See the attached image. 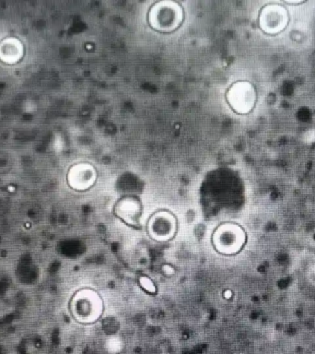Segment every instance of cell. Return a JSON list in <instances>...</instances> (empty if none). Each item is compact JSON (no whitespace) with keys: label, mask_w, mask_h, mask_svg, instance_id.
<instances>
[{"label":"cell","mask_w":315,"mask_h":354,"mask_svg":"<svg viewBox=\"0 0 315 354\" xmlns=\"http://www.w3.org/2000/svg\"><path fill=\"white\" fill-rule=\"evenodd\" d=\"M184 21L182 6L173 0L155 2L149 10V26L158 32L171 33L178 30Z\"/></svg>","instance_id":"obj_1"},{"label":"cell","mask_w":315,"mask_h":354,"mask_svg":"<svg viewBox=\"0 0 315 354\" xmlns=\"http://www.w3.org/2000/svg\"><path fill=\"white\" fill-rule=\"evenodd\" d=\"M247 234L245 229L236 223L226 221L220 224L213 232L211 243L218 254L234 256L245 248Z\"/></svg>","instance_id":"obj_2"},{"label":"cell","mask_w":315,"mask_h":354,"mask_svg":"<svg viewBox=\"0 0 315 354\" xmlns=\"http://www.w3.org/2000/svg\"><path fill=\"white\" fill-rule=\"evenodd\" d=\"M225 98L229 107L238 115H248L256 104V88L247 80H238L229 86Z\"/></svg>","instance_id":"obj_3"},{"label":"cell","mask_w":315,"mask_h":354,"mask_svg":"<svg viewBox=\"0 0 315 354\" xmlns=\"http://www.w3.org/2000/svg\"><path fill=\"white\" fill-rule=\"evenodd\" d=\"M258 26L265 35H278L289 26V10L280 3H268L259 11Z\"/></svg>","instance_id":"obj_4"},{"label":"cell","mask_w":315,"mask_h":354,"mask_svg":"<svg viewBox=\"0 0 315 354\" xmlns=\"http://www.w3.org/2000/svg\"><path fill=\"white\" fill-rule=\"evenodd\" d=\"M149 236L155 242L164 243L173 239L177 232V218L173 212L160 209L149 217L146 224Z\"/></svg>","instance_id":"obj_5"},{"label":"cell","mask_w":315,"mask_h":354,"mask_svg":"<svg viewBox=\"0 0 315 354\" xmlns=\"http://www.w3.org/2000/svg\"><path fill=\"white\" fill-rule=\"evenodd\" d=\"M79 300V311L82 310L83 313L80 315L83 322L94 323L99 319L104 313V301L96 290L86 289L80 295Z\"/></svg>","instance_id":"obj_6"},{"label":"cell","mask_w":315,"mask_h":354,"mask_svg":"<svg viewBox=\"0 0 315 354\" xmlns=\"http://www.w3.org/2000/svg\"><path fill=\"white\" fill-rule=\"evenodd\" d=\"M143 207L140 199L135 196H126L119 199L115 205L113 212L127 225L135 227L140 223Z\"/></svg>","instance_id":"obj_7"},{"label":"cell","mask_w":315,"mask_h":354,"mask_svg":"<svg viewBox=\"0 0 315 354\" xmlns=\"http://www.w3.org/2000/svg\"><path fill=\"white\" fill-rule=\"evenodd\" d=\"M74 187L77 190H87L95 184L97 171L90 163H79L72 169Z\"/></svg>","instance_id":"obj_8"},{"label":"cell","mask_w":315,"mask_h":354,"mask_svg":"<svg viewBox=\"0 0 315 354\" xmlns=\"http://www.w3.org/2000/svg\"><path fill=\"white\" fill-rule=\"evenodd\" d=\"M138 284L140 285V287L142 288L145 292L151 293V295H154V293L157 292L154 282L152 281V279H149V277L141 276L140 278L138 279Z\"/></svg>","instance_id":"obj_9"}]
</instances>
